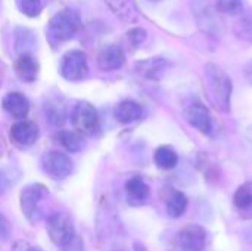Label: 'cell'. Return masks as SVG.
<instances>
[{"label": "cell", "mask_w": 252, "mask_h": 251, "mask_svg": "<svg viewBox=\"0 0 252 251\" xmlns=\"http://www.w3.org/2000/svg\"><path fill=\"white\" fill-rule=\"evenodd\" d=\"M205 92L210 102L221 112H227L230 108L232 96V80L230 77L216 64L205 67Z\"/></svg>", "instance_id": "obj_1"}, {"label": "cell", "mask_w": 252, "mask_h": 251, "mask_svg": "<svg viewBox=\"0 0 252 251\" xmlns=\"http://www.w3.org/2000/svg\"><path fill=\"white\" fill-rule=\"evenodd\" d=\"M111 12L121 21L133 24L139 19V10L134 0H105Z\"/></svg>", "instance_id": "obj_16"}, {"label": "cell", "mask_w": 252, "mask_h": 251, "mask_svg": "<svg viewBox=\"0 0 252 251\" xmlns=\"http://www.w3.org/2000/svg\"><path fill=\"white\" fill-rule=\"evenodd\" d=\"M37 46V40H35V34L24 27H18L15 30V50L19 55H31V52L35 49Z\"/></svg>", "instance_id": "obj_20"}, {"label": "cell", "mask_w": 252, "mask_h": 251, "mask_svg": "<svg viewBox=\"0 0 252 251\" xmlns=\"http://www.w3.org/2000/svg\"><path fill=\"white\" fill-rule=\"evenodd\" d=\"M126 55L121 46L118 44H109L105 46L99 55H97V65L102 71H114L124 65Z\"/></svg>", "instance_id": "obj_11"}, {"label": "cell", "mask_w": 252, "mask_h": 251, "mask_svg": "<svg viewBox=\"0 0 252 251\" xmlns=\"http://www.w3.org/2000/svg\"><path fill=\"white\" fill-rule=\"evenodd\" d=\"M44 115L53 127H61L66 121V107L62 98H49L44 102Z\"/></svg>", "instance_id": "obj_17"}, {"label": "cell", "mask_w": 252, "mask_h": 251, "mask_svg": "<svg viewBox=\"0 0 252 251\" xmlns=\"http://www.w3.org/2000/svg\"><path fill=\"white\" fill-rule=\"evenodd\" d=\"M16 7L21 13L28 18H35L43 9L41 0H16Z\"/></svg>", "instance_id": "obj_24"}, {"label": "cell", "mask_w": 252, "mask_h": 251, "mask_svg": "<svg viewBox=\"0 0 252 251\" xmlns=\"http://www.w3.org/2000/svg\"><path fill=\"white\" fill-rule=\"evenodd\" d=\"M127 37H128L130 44H131L133 47H137V46H140V44L146 40L148 33H146L143 28L136 27V28H131V30L127 33Z\"/></svg>", "instance_id": "obj_27"}, {"label": "cell", "mask_w": 252, "mask_h": 251, "mask_svg": "<svg viewBox=\"0 0 252 251\" xmlns=\"http://www.w3.org/2000/svg\"><path fill=\"white\" fill-rule=\"evenodd\" d=\"M25 251H43V250H40V249H37V247H28Z\"/></svg>", "instance_id": "obj_31"}, {"label": "cell", "mask_w": 252, "mask_h": 251, "mask_svg": "<svg viewBox=\"0 0 252 251\" xmlns=\"http://www.w3.org/2000/svg\"><path fill=\"white\" fill-rule=\"evenodd\" d=\"M41 167L44 173L53 180H63L72 173V161L71 158L59 151H49L41 158Z\"/></svg>", "instance_id": "obj_7"}, {"label": "cell", "mask_w": 252, "mask_h": 251, "mask_svg": "<svg viewBox=\"0 0 252 251\" xmlns=\"http://www.w3.org/2000/svg\"><path fill=\"white\" fill-rule=\"evenodd\" d=\"M1 107L9 115H12L16 120H24L30 112V101L27 99L25 95L19 92L7 93L1 101Z\"/></svg>", "instance_id": "obj_12"}, {"label": "cell", "mask_w": 252, "mask_h": 251, "mask_svg": "<svg viewBox=\"0 0 252 251\" xmlns=\"http://www.w3.org/2000/svg\"><path fill=\"white\" fill-rule=\"evenodd\" d=\"M154 161L157 164V167L162 169V170H171L177 166L179 163V155L177 152L171 148V146H159L155 154H154Z\"/></svg>", "instance_id": "obj_21"}, {"label": "cell", "mask_w": 252, "mask_h": 251, "mask_svg": "<svg viewBox=\"0 0 252 251\" xmlns=\"http://www.w3.org/2000/svg\"><path fill=\"white\" fill-rule=\"evenodd\" d=\"M9 235H10V223L6 219V216L0 213V244L7 241Z\"/></svg>", "instance_id": "obj_29"}, {"label": "cell", "mask_w": 252, "mask_h": 251, "mask_svg": "<svg viewBox=\"0 0 252 251\" xmlns=\"http://www.w3.org/2000/svg\"><path fill=\"white\" fill-rule=\"evenodd\" d=\"M61 75L68 81H81L89 75V62L87 55L83 50L72 49L68 50L59 65Z\"/></svg>", "instance_id": "obj_6"}, {"label": "cell", "mask_w": 252, "mask_h": 251, "mask_svg": "<svg viewBox=\"0 0 252 251\" xmlns=\"http://www.w3.org/2000/svg\"><path fill=\"white\" fill-rule=\"evenodd\" d=\"M183 115H185L186 121L192 127L198 129L202 135H207V136L213 135V132H214L213 117L205 105H202L199 102H193L185 108Z\"/></svg>", "instance_id": "obj_8"}, {"label": "cell", "mask_w": 252, "mask_h": 251, "mask_svg": "<svg viewBox=\"0 0 252 251\" xmlns=\"http://www.w3.org/2000/svg\"><path fill=\"white\" fill-rule=\"evenodd\" d=\"M15 72L19 80L25 83H32L38 77V62L34 59L32 55H19L15 62Z\"/></svg>", "instance_id": "obj_18"}, {"label": "cell", "mask_w": 252, "mask_h": 251, "mask_svg": "<svg viewBox=\"0 0 252 251\" xmlns=\"http://www.w3.org/2000/svg\"><path fill=\"white\" fill-rule=\"evenodd\" d=\"M126 195H127L128 204L137 207L148 201L151 195V189H149V185L140 176H134L128 179L126 183Z\"/></svg>", "instance_id": "obj_13"}, {"label": "cell", "mask_w": 252, "mask_h": 251, "mask_svg": "<svg viewBox=\"0 0 252 251\" xmlns=\"http://www.w3.org/2000/svg\"><path fill=\"white\" fill-rule=\"evenodd\" d=\"M56 139L58 142L69 152H80L84 146V142H83V135L78 133L77 130L75 132H71V130H61L58 135H56Z\"/></svg>", "instance_id": "obj_22"}, {"label": "cell", "mask_w": 252, "mask_h": 251, "mask_svg": "<svg viewBox=\"0 0 252 251\" xmlns=\"http://www.w3.org/2000/svg\"><path fill=\"white\" fill-rule=\"evenodd\" d=\"M177 244L182 251H204L207 246V231L199 225H188L180 229Z\"/></svg>", "instance_id": "obj_9"}, {"label": "cell", "mask_w": 252, "mask_h": 251, "mask_svg": "<svg viewBox=\"0 0 252 251\" xmlns=\"http://www.w3.org/2000/svg\"><path fill=\"white\" fill-rule=\"evenodd\" d=\"M81 28V15L74 7H65L56 12L47 24V37L52 46L71 40Z\"/></svg>", "instance_id": "obj_2"}, {"label": "cell", "mask_w": 252, "mask_h": 251, "mask_svg": "<svg viewBox=\"0 0 252 251\" xmlns=\"http://www.w3.org/2000/svg\"><path fill=\"white\" fill-rule=\"evenodd\" d=\"M236 33L242 38L252 40V18H244L242 21H239L236 25Z\"/></svg>", "instance_id": "obj_28"}, {"label": "cell", "mask_w": 252, "mask_h": 251, "mask_svg": "<svg viewBox=\"0 0 252 251\" xmlns=\"http://www.w3.org/2000/svg\"><path fill=\"white\" fill-rule=\"evenodd\" d=\"M62 251H83L81 241H80V240H77V238H74V240H72V243H69L66 247H63Z\"/></svg>", "instance_id": "obj_30"}, {"label": "cell", "mask_w": 252, "mask_h": 251, "mask_svg": "<svg viewBox=\"0 0 252 251\" xmlns=\"http://www.w3.org/2000/svg\"><path fill=\"white\" fill-rule=\"evenodd\" d=\"M16 178L13 170H9V169H3L0 170V195L6 194L12 186L13 183L16 182Z\"/></svg>", "instance_id": "obj_26"}, {"label": "cell", "mask_w": 252, "mask_h": 251, "mask_svg": "<svg viewBox=\"0 0 252 251\" xmlns=\"http://www.w3.org/2000/svg\"><path fill=\"white\" fill-rule=\"evenodd\" d=\"M188 209V197L180 191H173L170 198L167 200V213L170 217H180L186 213Z\"/></svg>", "instance_id": "obj_23"}, {"label": "cell", "mask_w": 252, "mask_h": 251, "mask_svg": "<svg viewBox=\"0 0 252 251\" xmlns=\"http://www.w3.org/2000/svg\"><path fill=\"white\" fill-rule=\"evenodd\" d=\"M168 61L164 58H151V59H142L134 65V70L137 71V74H140L145 78L149 80H159L167 68H168Z\"/></svg>", "instance_id": "obj_14"}, {"label": "cell", "mask_w": 252, "mask_h": 251, "mask_svg": "<svg viewBox=\"0 0 252 251\" xmlns=\"http://www.w3.org/2000/svg\"><path fill=\"white\" fill-rule=\"evenodd\" d=\"M47 234L52 243L61 249L66 247L75 238L72 219L62 212H56L47 217Z\"/></svg>", "instance_id": "obj_5"}, {"label": "cell", "mask_w": 252, "mask_h": 251, "mask_svg": "<svg viewBox=\"0 0 252 251\" xmlns=\"http://www.w3.org/2000/svg\"><path fill=\"white\" fill-rule=\"evenodd\" d=\"M10 141L19 148H28L38 139V126L30 120H19L10 127Z\"/></svg>", "instance_id": "obj_10"}, {"label": "cell", "mask_w": 252, "mask_h": 251, "mask_svg": "<svg viewBox=\"0 0 252 251\" xmlns=\"http://www.w3.org/2000/svg\"><path fill=\"white\" fill-rule=\"evenodd\" d=\"M71 123L78 133L86 136H94L100 129L99 114L87 101H80L74 105L71 111Z\"/></svg>", "instance_id": "obj_3"}, {"label": "cell", "mask_w": 252, "mask_h": 251, "mask_svg": "<svg viewBox=\"0 0 252 251\" xmlns=\"http://www.w3.org/2000/svg\"><path fill=\"white\" fill-rule=\"evenodd\" d=\"M233 206L242 217L252 219V182L241 185L233 195Z\"/></svg>", "instance_id": "obj_19"}, {"label": "cell", "mask_w": 252, "mask_h": 251, "mask_svg": "<svg viewBox=\"0 0 252 251\" xmlns=\"http://www.w3.org/2000/svg\"><path fill=\"white\" fill-rule=\"evenodd\" d=\"M47 195L49 191L41 183H31L21 191V197H19L21 210L30 223H37L41 219L43 213L40 204Z\"/></svg>", "instance_id": "obj_4"}, {"label": "cell", "mask_w": 252, "mask_h": 251, "mask_svg": "<svg viewBox=\"0 0 252 251\" xmlns=\"http://www.w3.org/2000/svg\"><path fill=\"white\" fill-rule=\"evenodd\" d=\"M114 115H115V120L118 123L130 124V123H134V121L142 118L143 108L136 101L126 99V101H121L120 104H117V107L114 109Z\"/></svg>", "instance_id": "obj_15"}, {"label": "cell", "mask_w": 252, "mask_h": 251, "mask_svg": "<svg viewBox=\"0 0 252 251\" xmlns=\"http://www.w3.org/2000/svg\"><path fill=\"white\" fill-rule=\"evenodd\" d=\"M149 1H154L155 3V1H159V0H149Z\"/></svg>", "instance_id": "obj_32"}, {"label": "cell", "mask_w": 252, "mask_h": 251, "mask_svg": "<svg viewBox=\"0 0 252 251\" xmlns=\"http://www.w3.org/2000/svg\"><path fill=\"white\" fill-rule=\"evenodd\" d=\"M214 6L220 13L236 15L244 7V0H214Z\"/></svg>", "instance_id": "obj_25"}]
</instances>
